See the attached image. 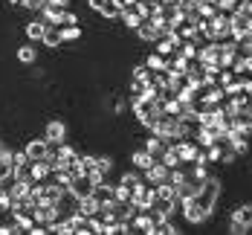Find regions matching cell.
Listing matches in <instances>:
<instances>
[{"mask_svg": "<svg viewBox=\"0 0 252 235\" xmlns=\"http://www.w3.org/2000/svg\"><path fill=\"white\" fill-rule=\"evenodd\" d=\"M218 198H220V180L218 177H206L200 186V192L197 195H191L186 203H183V215H186V221L189 224H203V221H209V215L215 212L218 206Z\"/></svg>", "mask_w": 252, "mask_h": 235, "instance_id": "obj_1", "label": "cell"}, {"mask_svg": "<svg viewBox=\"0 0 252 235\" xmlns=\"http://www.w3.org/2000/svg\"><path fill=\"white\" fill-rule=\"evenodd\" d=\"M171 145L177 148V154H180V160H183V163H194V160H197V154H200V145H197L191 136H186V139H174Z\"/></svg>", "mask_w": 252, "mask_h": 235, "instance_id": "obj_2", "label": "cell"}, {"mask_svg": "<svg viewBox=\"0 0 252 235\" xmlns=\"http://www.w3.org/2000/svg\"><path fill=\"white\" fill-rule=\"evenodd\" d=\"M168 174H171V168L165 166V163H154V166H148L145 171H142V180L145 183H151V186H157V183H165L168 180Z\"/></svg>", "mask_w": 252, "mask_h": 235, "instance_id": "obj_3", "label": "cell"}, {"mask_svg": "<svg viewBox=\"0 0 252 235\" xmlns=\"http://www.w3.org/2000/svg\"><path fill=\"white\" fill-rule=\"evenodd\" d=\"M44 139H47L50 145H61V142H67V125H64L61 119H52L50 125L44 128Z\"/></svg>", "mask_w": 252, "mask_h": 235, "instance_id": "obj_4", "label": "cell"}, {"mask_svg": "<svg viewBox=\"0 0 252 235\" xmlns=\"http://www.w3.org/2000/svg\"><path fill=\"white\" fill-rule=\"evenodd\" d=\"M64 12L67 9H61V6H55V3L47 0V6L41 9V21L47 26H64Z\"/></svg>", "mask_w": 252, "mask_h": 235, "instance_id": "obj_5", "label": "cell"}, {"mask_svg": "<svg viewBox=\"0 0 252 235\" xmlns=\"http://www.w3.org/2000/svg\"><path fill=\"white\" fill-rule=\"evenodd\" d=\"M24 151H26L29 160H47V154H50V142H47L44 136H41V139L35 136V139H29V142H26Z\"/></svg>", "mask_w": 252, "mask_h": 235, "instance_id": "obj_6", "label": "cell"}, {"mask_svg": "<svg viewBox=\"0 0 252 235\" xmlns=\"http://www.w3.org/2000/svg\"><path fill=\"white\" fill-rule=\"evenodd\" d=\"M136 35H139V41H142V44H154L157 38H162V29H159L157 21H142L139 29H136Z\"/></svg>", "mask_w": 252, "mask_h": 235, "instance_id": "obj_7", "label": "cell"}, {"mask_svg": "<svg viewBox=\"0 0 252 235\" xmlns=\"http://www.w3.org/2000/svg\"><path fill=\"white\" fill-rule=\"evenodd\" d=\"M29 177L35 183H47L52 177L50 163H47V160H32V163H29Z\"/></svg>", "mask_w": 252, "mask_h": 235, "instance_id": "obj_8", "label": "cell"}, {"mask_svg": "<svg viewBox=\"0 0 252 235\" xmlns=\"http://www.w3.org/2000/svg\"><path fill=\"white\" fill-rule=\"evenodd\" d=\"M70 195L73 198H87V195H93V180L87 177V174H78V177H73V183H70Z\"/></svg>", "mask_w": 252, "mask_h": 235, "instance_id": "obj_9", "label": "cell"}, {"mask_svg": "<svg viewBox=\"0 0 252 235\" xmlns=\"http://www.w3.org/2000/svg\"><path fill=\"white\" fill-rule=\"evenodd\" d=\"M90 9H96L101 18H107V21L122 15V9L116 6V0H90Z\"/></svg>", "mask_w": 252, "mask_h": 235, "instance_id": "obj_10", "label": "cell"}, {"mask_svg": "<svg viewBox=\"0 0 252 235\" xmlns=\"http://www.w3.org/2000/svg\"><path fill=\"white\" fill-rule=\"evenodd\" d=\"M130 227H133L136 233L154 235V221H151V215H148V209H145V212H136V215L130 218Z\"/></svg>", "mask_w": 252, "mask_h": 235, "instance_id": "obj_11", "label": "cell"}, {"mask_svg": "<svg viewBox=\"0 0 252 235\" xmlns=\"http://www.w3.org/2000/svg\"><path fill=\"white\" fill-rule=\"evenodd\" d=\"M229 221L241 224L244 230H252V203H241V206L232 212V218H229Z\"/></svg>", "mask_w": 252, "mask_h": 235, "instance_id": "obj_12", "label": "cell"}, {"mask_svg": "<svg viewBox=\"0 0 252 235\" xmlns=\"http://www.w3.org/2000/svg\"><path fill=\"white\" fill-rule=\"evenodd\" d=\"M130 163H133V168L145 171L148 166H154V163H157V157H154L151 151H145V148H136V151L130 154Z\"/></svg>", "mask_w": 252, "mask_h": 235, "instance_id": "obj_13", "label": "cell"}, {"mask_svg": "<svg viewBox=\"0 0 252 235\" xmlns=\"http://www.w3.org/2000/svg\"><path fill=\"white\" fill-rule=\"evenodd\" d=\"M99 206H101V203L93 198V195H87V198H78V201H76V212H78V215H84V218L96 215V212H99Z\"/></svg>", "mask_w": 252, "mask_h": 235, "instance_id": "obj_14", "label": "cell"}, {"mask_svg": "<svg viewBox=\"0 0 252 235\" xmlns=\"http://www.w3.org/2000/svg\"><path fill=\"white\" fill-rule=\"evenodd\" d=\"M142 148H145V151H151V154L157 157V160H159V154H162V151L168 148V139H162V136H157V134H151V136L145 139V145H142Z\"/></svg>", "mask_w": 252, "mask_h": 235, "instance_id": "obj_15", "label": "cell"}, {"mask_svg": "<svg viewBox=\"0 0 252 235\" xmlns=\"http://www.w3.org/2000/svg\"><path fill=\"white\" fill-rule=\"evenodd\" d=\"M44 32H47V24H44V21H29V24H26V38H29L32 44H41Z\"/></svg>", "mask_w": 252, "mask_h": 235, "instance_id": "obj_16", "label": "cell"}, {"mask_svg": "<svg viewBox=\"0 0 252 235\" xmlns=\"http://www.w3.org/2000/svg\"><path fill=\"white\" fill-rule=\"evenodd\" d=\"M58 35H61V44H73L81 38V29H78V24H64L58 26Z\"/></svg>", "mask_w": 252, "mask_h": 235, "instance_id": "obj_17", "label": "cell"}, {"mask_svg": "<svg viewBox=\"0 0 252 235\" xmlns=\"http://www.w3.org/2000/svg\"><path fill=\"white\" fill-rule=\"evenodd\" d=\"M15 55H18V61H21V64H26V67H32V64L38 61V50H35L32 44H24V47L15 52Z\"/></svg>", "mask_w": 252, "mask_h": 235, "instance_id": "obj_18", "label": "cell"}, {"mask_svg": "<svg viewBox=\"0 0 252 235\" xmlns=\"http://www.w3.org/2000/svg\"><path fill=\"white\" fill-rule=\"evenodd\" d=\"M200 41H183V44H180V55H186V58H189V61H197V55H200Z\"/></svg>", "mask_w": 252, "mask_h": 235, "instance_id": "obj_19", "label": "cell"}, {"mask_svg": "<svg viewBox=\"0 0 252 235\" xmlns=\"http://www.w3.org/2000/svg\"><path fill=\"white\" fill-rule=\"evenodd\" d=\"M93 198H96L99 203H107V201L113 198V183H96V186H93Z\"/></svg>", "mask_w": 252, "mask_h": 235, "instance_id": "obj_20", "label": "cell"}, {"mask_svg": "<svg viewBox=\"0 0 252 235\" xmlns=\"http://www.w3.org/2000/svg\"><path fill=\"white\" fill-rule=\"evenodd\" d=\"M159 163H165L168 168H177V166H183V160H180V154H177V148L168 142V148L159 154Z\"/></svg>", "mask_w": 252, "mask_h": 235, "instance_id": "obj_21", "label": "cell"}, {"mask_svg": "<svg viewBox=\"0 0 252 235\" xmlns=\"http://www.w3.org/2000/svg\"><path fill=\"white\" fill-rule=\"evenodd\" d=\"M119 18H122V24H125L127 29H130V32H136V29H139V24H142V18L136 15V9H125V12H122Z\"/></svg>", "mask_w": 252, "mask_h": 235, "instance_id": "obj_22", "label": "cell"}, {"mask_svg": "<svg viewBox=\"0 0 252 235\" xmlns=\"http://www.w3.org/2000/svg\"><path fill=\"white\" fill-rule=\"evenodd\" d=\"M41 44H44V47H50V50H55V47L61 44V35H58V26H47V32H44V38H41Z\"/></svg>", "mask_w": 252, "mask_h": 235, "instance_id": "obj_23", "label": "cell"}, {"mask_svg": "<svg viewBox=\"0 0 252 235\" xmlns=\"http://www.w3.org/2000/svg\"><path fill=\"white\" fill-rule=\"evenodd\" d=\"M145 67L151 70V73H157V70H165V55H159V52L154 50L148 58H145Z\"/></svg>", "mask_w": 252, "mask_h": 235, "instance_id": "obj_24", "label": "cell"}, {"mask_svg": "<svg viewBox=\"0 0 252 235\" xmlns=\"http://www.w3.org/2000/svg\"><path fill=\"white\" fill-rule=\"evenodd\" d=\"M130 192H133V189L125 186V183H113V198H116V201L127 203V201H130Z\"/></svg>", "mask_w": 252, "mask_h": 235, "instance_id": "obj_25", "label": "cell"}, {"mask_svg": "<svg viewBox=\"0 0 252 235\" xmlns=\"http://www.w3.org/2000/svg\"><path fill=\"white\" fill-rule=\"evenodd\" d=\"M218 12H220V9H218V3H206V0H200V18H203V21H212Z\"/></svg>", "mask_w": 252, "mask_h": 235, "instance_id": "obj_26", "label": "cell"}, {"mask_svg": "<svg viewBox=\"0 0 252 235\" xmlns=\"http://www.w3.org/2000/svg\"><path fill=\"white\" fill-rule=\"evenodd\" d=\"M235 73H232V67H223V70H220V73H218V84H220V87H223V90H226L229 84H232V81H235Z\"/></svg>", "mask_w": 252, "mask_h": 235, "instance_id": "obj_27", "label": "cell"}, {"mask_svg": "<svg viewBox=\"0 0 252 235\" xmlns=\"http://www.w3.org/2000/svg\"><path fill=\"white\" fill-rule=\"evenodd\" d=\"M96 168L104 171V174H110V171H113V157H107V154L96 157Z\"/></svg>", "mask_w": 252, "mask_h": 235, "instance_id": "obj_28", "label": "cell"}, {"mask_svg": "<svg viewBox=\"0 0 252 235\" xmlns=\"http://www.w3.org/2000/svg\"><path fill=\"white\" fill-rule=\"evenodd\" d=\"M119 183H125V186H130V189H133V186H139V183H142V177H139L136 171H125V174L119 177Z\"/></svg>", "mask_w": 252, "mask_h": 235, "instance_id": "obj_29", "label": "cell"}, {"mask_svg": "<svg viewBox=\"0 0 252 235\" xmlns=\"http://www.w3.org/2000/svg\"><path fill=\"white\" fill-rule=\"evenodd\" d=\"M9 180H12V163L0 160V183H9Z\"/></svg>", "mask_w": 252, "mask_h": 235, "instance_id": "obj_30", "label": "cell"}, {"mask_svg": "<svg viewBox=\"0 0 252 235\" xmlns=\"http://www.w3.org/2000/svg\"><path fill=\"white\" fill-rule=\"evenodd\" d=\"M218 9L220 12H235L238 9V0H218Z\"/></svg>", "mask_w": 252, "mask_h": 235, "instance_id": "obj_31", "label": "cell"}, {"mask_svg": "<svg viewBox=\"0 0 252 235\" xmlns=\"http://www.w3.org/2000/svg\"><path fill=\"white\" fill-rule=\"evenodd\" d=\"M0 160H3V163H9V160H12V148H9L3 139H0Z\"/></svg>", "mask_w": 252, "mask_h": 235, "instance_id": "obj_32", "label": "cell"}, {"mask_svg": "<svg viewBox=\"0 0 252 235\" xmlns=\"http://www.w3.org/2000/svg\"><path fill=\"white\" fill-rule=\"evenodd\" d=\"M116 6L125 12V9H133V6H136V0H116Z\"/></svg>", "mask_w": 252, "mask_h": 235, "instance_id": "obj_33", "label": "cell"}, {"mask_svg": "<svg viewBox=\"0 0 252 235\" xmlns=\"http://www.w3.org/2000/svg\"><path fill=\"white\" fill-rule=\"evenodd\" d=\"M113 110H116V113H125V110H127V104L122 102V99H119V102L113 104Z\"/></svg>", "mask_w": 252, "mask_h": 235, "instance_id": "obj_34", "label": "cell"}, {"mask_svg": "<svg viewBox=\"0 0 252 235\" xmlns=\"http://www.w3.org/2000/svg\"><path fill=\"white\" fill-rule=\"evenodd\" d=\"M50 3H55V6H61V9H67V6H70V0H50Z\"/></svg>", "mask_w": 252, "mask_h": 235, "instance_id": "obj_35", "label": "cell"}, {"mask_svg": "<svg viewBox=\"0 0 252 235\" xmlns=\"http://www.w3.org/2000/svg\"><path fill=\"white\" fill-rule=\"evenodd\" d=\"M9 3H12V6H21V0H9Z\"/></svg>", "mask_w": 252, "mask_h": 235, "instance_id": "obj_36", "label": "cell"}, {"mask_svg": "<svg viewBox=\"0 0 252 235\" xmlns=\"http://www.w3.org/2000/svg\"><path fill=\"white\" fill-rule=\"evenodd\" d=\"M206 3H218V0H206Z\"/></svg>", "mask_w": 252, "mask_h": 235, "instance_id": "obj_37", "label": "cell"}, {"mask_svg": "<svg viewBox=\"0 0 252 235\" xmlns=\"http://www.w3.org/2000/svg\"><path fill=\"white\" fill-rule=\"evenodd\" d=\"M159 3H171V0H159Z\"/></svg>", "mask_w": 252, "mask_h": 235, "instance_id": "obj_38", "label": "cell"}]
</instances>
